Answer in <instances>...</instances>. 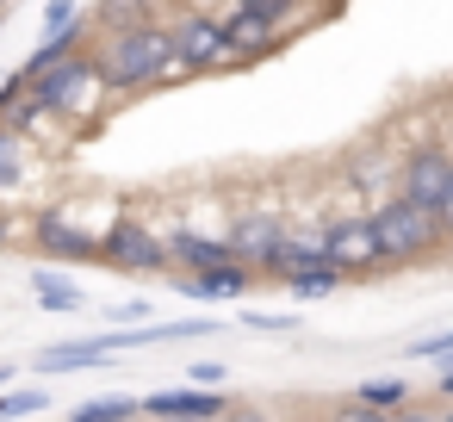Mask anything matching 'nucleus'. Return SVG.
<instances>
[{"label":"nucleus","mask_w":453,"mask_h":422,"mask_svg":"<svg viewBox=\"0 0 453 422\" xmlns=\"http://www.w3.org/2000/svg\"><path fill=\"white\" fill-rule=\"evenodd\" d=\"M174 57V38H168V13L156 19H137V26H112L106 44H100V69H106V88L112 100H137L150 88H162V69Z\"/></svg>","instance_id":"obj_1"},{"label":"nucleus","mask_w":453,"mask_h":422,"mask_svg":"<svg viewBox=\"0 0 453 422\" xmlns=\"http://www.w3.org/2000/svg\"><path fill=\"white\" fill-rule=\"evenodd\" d=\"M32 94L63 119V125H81V137L88 131H100V119H106V106H119L112 100V88H106V69H100V50H69L63 63H50L44 75H32Z\"/></svg>","instance_id":"obj_2"},{"label":"nucleus","mask_w":453,"mask_h":422,"mask_svg":"<svg viewBox=\"0 0 453 422\" xmlns=\"http://www.w3.org/2000/svg\"><path fill=\"white\" fill-rule=\"evenodd\" d=\"M372 236H379V249H385V267L397 273V267H428V261H441L447 255V230H441V211H422L416 199H403V193H385V199H372Z\"/></svg>","instance_id":"obj_3"},{"label":"nucleus","mask_w":453,"mask_h":422,"mask_svg":"<svg viewBox=\"0 0 453 422\" xmlns=\"http://www.w3.org/2000/svg\"><path fill=\"white\" fill-rule=\"evenodd\" d=\"M218 13H224V44H230L224 75L255 69V63H267L273 50H286V38H298V32H286L267 7H218Z\"/></svg>","instance_id":"obj_4"},{"label":"nucleus","mask_w":453,"mask_h":422,"mask_svg":"<svg viewBox=\"0 0 453 422\" xmlns=\"http://www.w3.org/2000/svg\"><path fill=\"white\" fill-rule=\"evenodd\" d=\"M100 261L112 273H162L168 267V230H156V224L125 211V218H112L100 230Z\"/></svg>","instance_id":"obj_5"},{"label":"nucleus","mask_w":453,"mask_h":422,"mask_svg":"<svg viewBox=\"0 0 453 422\" xmlns=\"http://www.w3.org/2000/svg\"><path fill=\"white\" fill-rule=\"evenodd\" d=\"M168 38H174V57L193 69V75H224V13H205V7H168Z\"/></svg>","instance_id":"obj_6"},{"label":"nucleus","mask_w":453,"mask_h":422,"mask_svg":"<svg viewBox=\"0 0 453 422\" xmlns=\"http://www.w3.org/2000/svg\"><path fill=\"white\" fill-rule=\"evenodd\" d=\"M323 255L348 273V280H366V273H385V249L372 236V218L360 211H342V218H323Z\"/></svg>","instance_id":"obj_7"},{"label":"nucleus","mask_w":453,"mask_h":422,"mask_svg":"<svg viewBox=\"0 0 453 422\" xmlns=\"http://www.w3.org/2000/svg\"><path fill=\"white\" fill-rule=\"evenodd\" d=\"M397 193L416 199L422 211H441L453 193V150L447 143H416L397 156Z\"/></svg>","instance_id":"obj_8"},{"label":"nucleus","mask_w":453,"mask_h":422,"mask_svg":"<svg viewBox=\"0 0 453 422\" xmlns=\"http://www.w3.org/2000/svg\"><path fill=\"white\" fill-rule=\"evenodd\" d=\"M249 286H261V267L255 261H211V267H193V273H174V292L193 298V304H242Z\"/></svg>","instance_id":"obj_9"},{"label":"nucleus","mask_w":453,"mask_h":422,"mask_svg":"<svg viewBox=\"0 0 453 422\" xmlns=\"http://www.w3.org/2000/svg\"><path fill=\"white\" fill-rule=\"evenodd\" d=\"M32 249H38L44 261L88 267V261H100V230L75 224L69 211H38V218H32Z\"/></svg>","instance_id":"obj_10"},{"label":"nucleus","mask_w":453,"mask_h":422,"mask_svg":"<svg viewBox=\"0 0 453 422\" xmlns=\"http://www.w3.org/2000/svg\"><path fill=\"white\" fill-rule=\"evenodd\" d=\"M311 261H329V255H323V224H311V230H304V224H286V230L273 236L267 261H261V280L280 286L292 267H311Z\"/></svg>","instance_id":"obj_11"},{"label":"nucleus","mask_w":453,"mask_h":422,"mask_svg":"<svg viewBox=\"0 0 453 422\" xmlns=\"http://www.w3.org/2000/svg\"><path fill=\"white\" fill-rule=\"evenodd\" d=\"M143 416H230V397L224 385H180V391H150L143 397Z\"/></svg>","instance_id":"obj_12"},{"label":"nucleus","mask_w":453,"mask_h":422,"mask_svg":"<svg viewBox=\"0 0 453 422\" xmlns=\"http://www.w3.org/2000/svg\"><path fill=\"white\" fill-rule=\"evenodd\" d=\"M280 230H286V218H273V211H236V218L224 224V242H230L236 261H255V267H261Z\"/></svg>","instance_id":"obj_13"},{"label":"nucleus","mask_w":453,"mask_h":422,"mask_svg":"<svg viewBox=\"0 0 453 422\" xmlns=\"http://www.w3.org/2000/svg\"><path fill=\"white\" fill-rule=\"evenodd\" d=\"M342 174H348V187H354V193H372V199H385V187L397 193V156H391V150H379V143L348 150V156H342Z\"/></svg>","instance_id":"obj_14"},{"label":"nucleus","mask_w":453,"mask_h":422,"mask_svg":"<svg viewBox=\"0 0 453 422\" xmlns=\"http://www.w3.org/2000/svg\"><path fill=\"white\" fill-rule=\"evenodd\" d=\"M211 261H230L224 236H211V230H168V267L174 273H193V267H211Z\"/></svg>","instance_id":"obj_15"},{"label":"nucleus","mask_w":453,"mask_h":422,"mask_svg":"<svg viewBox=\"0 0 453 422\" xmlns=\"http://www.w3.org/2000/svg\"><path fill=\"white\" fill-rule=\"evenodd\" d=\"M112 360V341L106 335H88V341H57L38 354V372H81V366H100Z\"/></svg>","instance_id":"obj_16"},{"label":"nucleus","mask_w":453,"mask_h":422,"mask_svg":"<svg viewBox=\"0 0 453 422\" xmlns=\"http://www.w3.org/2000/svg\"><path fill=\"white\" fill-rule=\"evenodd\" d=\"M342 280H348V273H342L335 261H311V267H292V273H286L280 286L292 292V304H317V298L342 292Z\"/></svg>","instance_id":"obj_17"},{"label":"nucleus","mask_w":453,"mask_h":422,"mask_svg":"<svg viewBox=\"0 0 453 422\" xmlns=\"http://www.w3.org/2000/svg\"><path fill=\"white\" fill-rule=\"evenodd\" d=\"M88 32H94V19H88V13H81V19H69V26H57V32L26 57V75H44L50 63H63L69 50H81V44H88Z\"/></svg>","instance_id":"obj_18"},{"label":"nucleus","mask_w":453,"mask_h":422,"mask_svg":"<svg viewBox=\"0 0 453 422\" xmlns=\"http://www.w3.org/2000/svg\"><path fill=\"white\" fill-rule=\"evenodd\" d=\"M26 174H32V137L13 131V125H0V199H7Z\"/></svg>","instance_id":"obj_19"},{"label":"nucleus","mask_w":453,"mask_h":422,"mask_svg":"<svg viewBox=\"0 0 453 422\" xmlns=\"http://www.w3.org/2000/svg\"><path fill=\"white\" fill-rule=\"evenodd\" d=\"M354 403H360V410H391V416H397V410L416 403V385H410V379H360V385H354Z\"/></svg>","instance_id":"obj_20"},{"label":"nucleus","mask_w":453,"mask_h":422,"mask_svg":"<svg viewBox=\"0 0 453 422\" xmlns=\"http://www.w3.org/2000/svg\"><path fill=\"white\" fill-rule=\"evenodd\" d=\"M32 298L44 304V311H88V292L81 286H69L63 273H50V267H38L32 273Z\"/></svg>","instance_id":"obj_21"},{"label":"nucleus","mask_w":453,"mask_h":422,"mask_svg":"<svg viewBox=\"0 0 453 422\" xmlns=\"http://www.w3.org/2000/svg\"><path fill=\"white\" fill-rule=\"evenodd\" d=\"M156 13H168L162 0H100V7H94V26L112 32V26H137V19H156Z\"/></svg>","instance_id":"obj_22"},{"label":"nucleus","mask_w":453,"mask_h":422,"mask_svg":"<svg viewBox=\"0 0 453 422\" xmlns=\"http://www.w3.org/2000/svg\"><path fill=\"white\" fill-rule=\"evenodd\" d=\"M125 416H143V397H88V403H75V422H125Z\"/></svg>","instance_id":"obj_23"},{"label":"nucleus","mask_w":453,"mask_h":422,"mask_svg":"<svg viewBox=\"0 0 453 422\" xmlns=\"http://www.w3.org/2000/svg\"><path fill=\"white\" fill-rule=\"evenodd\" d=\"M50 391H0V416H44Z\"/></svg>","instance_id":"obj_24"},{"label":"nucleus","mask_w":453,"mask_h":422,"mask_svg":"<svg viewBox=\"0 0 453 422\" xmlns=\"http://www.w3.org/2000/svg\"><path fill=\"white\" fill-rule=\"evenodd\" d=\"M410 360H453V329H441V335H422V341H410Z\"/></svg>","instance_id":"obj_25"},{"label":"nucleus","mask_w":453,"mask_h":422,"mask_svg":"<svg viewBox=\"0 0 453 422\" xmlns=\"http://www.w3.org/2000/svg\"><path fill=\"white\" fill-rule=\"evenodd\" d=\"M26 94H32V75H26V69H19V75H7V81H0V119H7V112H13V106H19Z\"/></svg>","instance_id":"obj_26"},{"label":"nucleus","mask_w":453,"mask_h":422,"mask_svg":"<svg viewBox=\"0 0 453 422\" xmlns=\"http://www.w3.org/2000/svg\"><path fill=\"white\" fill-rule=\"evenodd\" d=\"M242 323H249V329H267V335H280V329H298L292 317H273V311H242Z\"/></svg>","instance_id":"obj_27"},{"label":"nucleus","mask_w":453,"mask_h":422,"mask_svg":"<svg viewBox=\"0 0 453 422\" xmlns=\"http://www.w3.org/2000/svg\"><path fill=\"white\" fill-rule=\"evenodd\" d=\"M69 19H81L75 0H44V26H50V32H57V26H69Z\"/></svg>","instance_id":"obj_28"},{"label":"nucleus","mask_w":453,"mask_h":422,"mask_svg":"<svg viewBox=\"0 0 453 422\" xmlns=\"http://www.w3.org/2000/svg\"><path fill=\"white\" fill-rule=\"evenodd\" d=\"M106 317H112V323H143V317H150V298H125V304H112Z\"/></svg>","instance_id":"obj_29"},{"label":"nucleus","mask_w":453,"mask_h":422,"mask_svg":"<svg viewBox=\"0 0 453 422\" xmlns=\"http://www.w3.org/2000/svg\"><path fill=\"white\" fill-rule=\"evenodd\" d=\"M193 385H224L230 372H224V360H193V372H187Z\"/></svg>","instance_id":"obj_30"},{"label":"nucleus","mask_w":453,"mask_h":422,"mask_svg":"<svg viewBox=\"0 0 453 422\" xmlns=\"http://www.w3.org/2000/svg\"><path fill=\"white\" fill-rule=\"evenodd\" d=\"M0 249H13V211H7V199H0Z\"/></svg>","instance_id":"obj_31"},{"label":"nucleus","mask_w":453,"mask_h":422,"mask_svg":"<svg viewBox=\"0 0 453 422\" xmlns=\"http://www.w3.org/2000/svg\"><path fill=\"white\" fill-rule=\"evenodd\" d=\"M434 397H441V403H453V360H447V372L434 379Z\"/></svg>","instance_id":"obj_32"},{"label":"nucleus","mask_w":453,"mask_h":422,"mask_svg":"<svg viewBox=\"0 0 453 422\" xmlns=\"http://www.w3.org/2000/svg\"><path fill=\"white\" fill-rule=\"evenodd\" d=\"M441 230H447V249H453V193H447V205H441Z\"/></svg>","instance_id":"obj_33"},{"label":"nucleus","mask_w":453,"mask_h":422,"mask_svg":"<svg viewBox=\"0 0 453 422\" xmlns=\"http://www.w3.org/2000/svg\"><path fill=\"white\" fill-rule=\"evenodd\" d=\"M218 7H261V0H218Z\"/></svg>","instance_id":"obj_34"},{"label":"nucleus","mask_w":453,"mask_h":422,"mask_svg":"<svg viewBox=\"0 0 453 422\" xmlns=\"http://www.w3.org/2000/svg\"><path fill=\"white\" fill-rule=\"evenodd\" d=\"M311 7H348V0H311Z\"/></svg>","instance_id":"obj_35"},{"label":"nucleus","mask_w":453,"mask_h":422,"mask_svg":"<svg viewBox=\"0 0 453 422\" xmlns=\"http://www.w3.org/2000/svg\"><path fill=\"white\" fill-rule=\"evenodd\" d=\"M7 379H13V366H7V360H0V385H7Z\"/></svg>","instance_id":"obj_36"},{"label":"nucleus","mask_w":453,"mask_h":422,"mask_svg":"<svg viewBox=\"0 0 453 422\" xmlns=\"http://www.w3.org/2000/svg\"><path fill=\"white\" fill-rule=\"evenodd\" d=\"M0 7H7V0H0Z\"/></svg>","instance_id":"obj_37"}]
</instances>
